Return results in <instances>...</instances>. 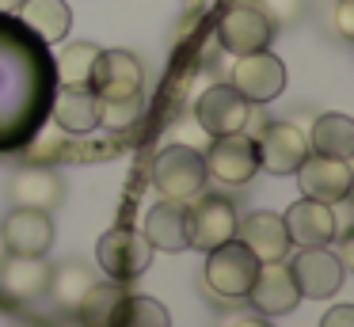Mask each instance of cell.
<instances>
[{
    "label": "cell",
    "instance_id": "1",
    "mask_svg": "<svg viewBox=\"0 0 354 327\" xmlns=\"http://www.w3.org/2000/svg\"><path fill=\"white\" fill-rule=\"evenodd\" d=\"M92 91L100 99V126L126 129L145 106V68L130 50H100L92 68Z\"/></svg>",
    "mask_w": 354,
    "mask_h": 327
},
{
    "label": "cell",
    "instance_id": "2",
    "mask_svg": "<svg viewBox=\"0 0 354 327\" xmlns=\"http://www.w3.org/2000/svg\"><path fill=\"white\" fill-rule=\"evenodd\" d=\"M206 164L202 152L191 144H168L160 156L153 160V187L160 190L168 202H191L206 190Z\"/></svg>",
    "mask_w": 354,
    "mask_h": 327
},
{
    "label": "cell",
    "instance_id": "3",
    "mask_svg": "<svg viewBox=\"0 0 354 327\" xmlns=\"http://www.w3.org/2000/svg\"><path fill=\"white\" fill-rule=\"evenodd\" d=\"M255 274H259V259L232 236L221 247L206 251V286L214 289L221 301H244L252 289Z\"/></svg>",
    "mask_w": 354,
    "mask_h": 327
},
{
    "label": "cell",
    "instance_id": "4",
    "mask_svg": "<svg viewBox=\"0 0 354 327\" xmlns=\"http://www.w3.org/2000/svg\"><path fill=\"white\" fill-rule=\"evenodd\" d=\"M95 263L103 266V274L111 281H133L153 263V243L141 236V228L118 225V228L100 236V243H95Z\"/></svg>",
    "mask_w": 354,
    "mask_h": 327
},
{
    "label": "cell",
    "instance_id": "5",
    "mask_svg": "<svg viewBox=\"0 0 354 327\" xmlns=\"http://www.w3.org/2000/svg\"><path fill=\"white\" fill-rule=\"evenodd\" d=\"M236 205L221 194H206L187 202V243L198 251H214L236 236Z\"/></svg>",
    "mask_w": 354,
    "mask_h": 327
},
{
    "label": "cell",
    "instance_id": "6",
    "mask_svg": "<svg viewBox=\"0 0 354 327\" xmlns=\"http://www.w3.org/2000/svg\"><path fill=\"white\" fill-rule=\"evenodd\" d=\"M229 88H236L248 103H270L286 88V65L270 50H255L232 61L229 68Z\"/></svg>",
    "mask_w": 354,
    "mask_h": 327
},
{
    "label": "cell",
    "instance_id": "7",
    "mask_svg": "<svg viewBox=\"0 0 354 327\" xmlns=\"http://www.w3.org/2000/svg\"><path fill=\"white\" fill-rule=\"evenodd\" d=\"M248 118H252V103L240 95L229 84H214L198 95L194 103V122L206 129L209 137H229V133H244Z\"/></svg>",
    "mask_w": 354,
    "mask_h": 327
},
{
    "label": "cell",
    "instance_id": "8",
    "mask_svg": "<svg viewBox=\"0 0 354 327\" xmlns=\"http://www.w3.org/2000/svg\"><path fill=\"white\" fill-rule=\"evenodd\" d=\"M206 175L225 187H244L255 179L259 171V156H255V141L248 133H229V137H214V144L202 156Z\"/></svg>",
    "mask_w": 354,
    "mask_h": 327
},
{
    "label": "cell",
    "instance_id": "9",
    "mask_svg": "<svg viewBox=\"0 0 354 327\" xmlns=\"http://www.w3.org/2000/svg\"><path fill=\"white\" fill-rule=\"evenodd\" d=\"M270 35H274V23L252 4H232L225 8V15L217 19V42L232 53V57H244V53H255V50H267L270 46Z\"/></svg>",
    "mask_w": 354,
    "mask_h": 327
},
{
    "label": "cell",
    "instance_id": "10",
    "mask_svg": "<svg viewBox=\"0 0 354 327\" xmlns=\"http://www.w3.org/2000/svg\"><path fill=\"white\" fill-rule=\"evenodd\" d=\"M290 274L297 281L301 297H313V301H324V297H335L339 286H343L346 263L335 255L331 247H301L290 263Z\"/></svg>",
    "mask_w": 354,
    "mask_h": 327
},
{
    "label": "cell",
    "instance_id": "11",
    "mask_svg": "<svg viewBox=\"0 0 354 327\" xmlns=\"http://www.w3.org/2000/svg\"><path fill=\"white\" fill-rule=\"evenodd\" d=\"M297 187L305 198H313V202H343V198H351V187H354V171H351V160H335V156H316V152H308L305 160H301L297 171Z\"/></svg>",
    "mask_w": 354,
    "mask_h": 327
},
{
    "label": "cell",
    "instance_id": "12",
    "mask_svg": "<svg viewBox=\"0 0 354 327\" xmlns=\"http://www.w3.org/2000/svg\"><path fill=\"white\" fill-rule=\"evenodd\" d=\"M255 156L259 167L270 175H293L301 160L308 156V137L293 122H267L255 137Z\"/></svg>",
    "mask_w": 354,
    "mask_h": 327
},
{
    "label": "cell",
    "instance_id": "13",
    "mask_svg": "<svg viewBox=\"0 0 354 327\" xmlns=\"http://www.w3.org/2000/svg\"><path fill=\"white\" fill-rule=\"evenodd\" d=\"M244 301H252V308L259 316H286V312H293L301 304V293H297V281L290 274V263L286 259L259 263V274H255Z\"/></svg>",
    "mask_w": 354,
    "mask_h": 327
},
{
    "label": "cell",
    "instance_id": "14",
    "mask_svg": "<svg viewBox=\"0 0 354 327\" xmlns=\"http://www.w3.org/2000/svg\"><path fill=\"white\" fill-rule=\"evenodd\" d=\"M0 236H4L8 255H46L54 247V217L42 209L16 205L0 225Z\"/></svg>",
    "mask_w": 354,
    "mask_h": 327
},
{
    "label": "cell",
    "instance_id": "15",
    "mask_svg": "<svg viewBox=\"0 0 354 327\" xmlns=\"http://www.w3.org/2000/svg\"><path fill=\"white\" fill-rule=\"evenodd\" d=\"M282 225L290 243H301V247H331L335 243V213H331V205L313 202V198L293 202Z\"/></svg>",
    "mask_w": 354,
    "mask_h": 327
},
{
    "label": "cell",
    "instance_id": "16",
    "mask_svg": "<svg viewBox=\"0 0 354 327\" xmlns=\"http://www.w3.org/2000/svg\"><path fill=\"white\" fill-rule=\"evenodd\" d=\"M236 240L252 251L259 263H278V259L290 255V236L278 213H248L244 221H236Z\"/></svg>",
    "mask_w": 354,
    "mask_h": 327
},
{
    "label": "cell",
    "instance_id": "17",
    "mask_svg": "<svg viewBox=\"0 0 354 327\" xmlns=\"http://www.w3.org/2000/svg\"><path fill=\"white\" fill-rule=\"evenodd\" d=\"M50 286L46 255H4L0 259V289L16 301H35Z\"/></svg>",
    "mask_w": 354,
    "mask_h": 327
},
{
    "label": "cell",
    "instance_id": "18",
    "mask_svg": "<svg viewBox=\"0 0 354 327\" xmlns=\"http://www.w3.org/2000/svg\"><path fill=\"white\" fill-rule=\"evenodd\" d=\"M62 198H65V183L50 167H24V171L12 175V202L16 205L50 213L62 205Z\"/></svg>",
    "mask_w": 354,
    "mask_h": 327
},
{
    "label": "cell",
    "instance_id": "19",
    "mask_svg": "<svg viewBox=\"0 0 354 327\" xmlns=\"http://www.w3.org/2000/svg\"><path fill=\"white\" fill-rule=\"evenodd\" d=\"M153 251H187V202H156L145 213V228H141Z\"/></svg>",
    "mask_w": 354,
    "mask_h": 327
},
{
    "label": "cell",
    "instance_id": "20",
    "mask_svg": "<svg viewBox=\"0 0 354 327\" xmlns=\"http://www.w3.org/2000/svg\"><path fill=\"white\" fill-rule=\"evenodd\" d=\"M54 122L65 133H92V129H100V99H95V91L92 88H57Z\"/></svg>",
    "mask_w": 354,
    "mask_h": 327
},
{
    "label": "cell",
    "instance_id": "21",
    "mask_svg": "<svg viewBox=\"0 0 354 327\" xmlns=\"http://www.w3.org/2000/svg\"><path fill=\"white\" fill-rule=\"evenodd\" d=\"M126 297L130 293L122 289V281H95L73 312H77L80 327H118Z\"/></svg>",
    "mask_w": 354,
    "mask_h": 327
},
{
    "label": "cell",
    "instance_id": "22",
    "mask_svg": "<svg viewBox=\"0 0 354 327\" xmlns=\"http://www.w3.org/2000/svg\"><path fill=\"white\" fill-rule=\"evenodd\" d=\"M308 152L351 160L354 156V122L346 114H320L313 122V133H308Z\"/></svg>",
    "mask_w": 354,
    "mask_h": 327
},
{
    "label": "cell",
    "instance_id": "23",
    "mask_svg": "<svg viewBox=\"0 0 354 327\" xmlns=\"http://www.w3.org/2000/svg\"><path fill=\"white\" fill-rule=\"evenodd\" d=\"M16 15L31 30H39L46 42H62L73 27V12H69L65 0H24V4L16 8Z\"/></svg>",
    "mask_w": 354,
    "mask_h": 327
},
{
    "label": "cell",
    "instance_id": "24",
    "mask_svg": "<svg viewBox=\"0 0 354 327\" xmlns=\"http://www.w3.org/2000/svg\"><path fill=\"white\" fill-rule=\"evenodd\" d=\"M95 286V274L88 270L84 263H62L57 270H50V297H54L57 308L73 312L80 301H84V293Z\"/></svg>",
    "mask_w": 354,
    "mask_h": 327
},
{
    "label": "cell",
    "instance_id": "25",
    "mask_svg": "<svg viewBox=\"0 0 354 327\" xmlns=\"http://www.w3.org/2000/svg\"><path fill=\"white\" fill-rule=\"evenodd\" d=\"M100 61L95 42H73L57 57V88H92V68Z\"/></svg>",
    "mask_w": 354,
    "mask_h": 327
},
{
    "label": "cell",
    "instance_id": "26",
    "mask_svg": "<svg viewBox=\"0 0 354 327\" xmlns=\"http://www.w3.org/2000/svg\"><path fill=\"white\" fill-rule=\"evenodd\" d=\"M118 327H171V316L160 301L130 293L122 304V316H118Z\"/></svg>",
    "mask_w": 354,
    "mask_h": 327
},
{
    "label": "cell",
    "instance_id": "27",
    "mask_svg": "<svg viewBox=\"0 0 354 327\" xmlns=\"http://www.w3.org/2000/svg\"><path fill=\"white\" fill-rule=\"evenodd\" d=\"M252 4L259 8L274 27L278 23H297L301 15H305V0H252Z\"/></svg>",
    "mask_w": 354,
    "mask_h": 327
},
{
    "label": "cell",
    "instance_id": "28",
    "mask_svg": "<svg viewBox=\"0 0 354 327\" xmlns=\"http://www.w3.org/2000/svg\"><path fill=\"white\" fill-rule=\"evenodd\" d=\"M335 30L343 38H354V0H339L335 4Z\"/></svg>",
    "mask_w": 354,
    "mask_h": 327
},
{
    "label": "cell",
    "instance_id": "29",
    "mask_svg": "<svg viewBox=\"0 0 354 327\" xmlns=\"http://www.w3.org/2000/svg\"><path fill=\"white\" fill-rule=\"evenodd\" d=\"M320 327H354V308L351 304H335V308L320 319Z\"/></svg>",
    "mask_w": 354,
    "mask_h": 327
},
{
    "label": "cell",
    "instance_id": "30",
    "mask_svg": "<svg viewBox=\"0 0 354 327\" xmlns=\"http://www.w3.org/2000/svg\"><path fill=\"white\" fill-rule=\"evenodd\" d=\"M225 327H274V324H270V316H259V312H255V316H236V319H229Z\"/></svg>",
    "mask_w": 354,
    "mask_h": 327
},
{
    "label": "cell",
    "instance_id": "31",
    "mask_svg": "<svg viewBox=\"0 0 354 327\" xmlns=\"http://www.w3.org/2000/svg\"><path fill=\"white\" fill-rule=\"evenodd\" d=\"M19 4H24V0H0V12H4V15H12Z\"/></svg>",
    "mask_w": 354,
    "mask_h": 327
},
{
    "label": "cell",
    "instance_id": "32",
    "mask_svg": "<svg viewBox=\"0 0 354 327\" xmlns=\"http://www.w3.org/2000/svg\"><path fill=\"white\" fill-rule=\"evenodd\" d=\"M4 255H8V247H4V236H0V259H4Z\"/></svg>",
    "mask_w": 354,
    "mask_h": 327
}]
</instances>
